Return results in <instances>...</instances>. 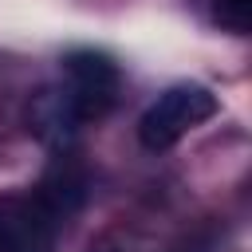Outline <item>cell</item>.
<instances>
[{
  "label": "cell",
  "instance_id": "2",
  "mask_svg": "<svg viewBox=\"0 0 252 252\" xmlns=\"http://www.w3.org/2000/svg\"><path fill=\"white\" fill-rule=\"evenodd\" d=\"M63 87H67L79 118L83 122H98L102 114L114 110L122 75H118V63L110 55L91 51V47H79V51H67L63 55Z\"/></svg>",
  "mask_w": 252,
  "mask_h": 252
},
{
  "label": "cell",
  "instance_id": "5",
  "mask_svg": "<svg viewBox=\"0 0 252 252\" xmlns=\"http://www.w3.org/2000/svg\"><path fill=\"white\" fill-rule=\"evenodd\" d=\"M83 197H87V177H83V169L75 165V158H71L67 150H59L55 165L43 173V181H39V189H35V201H39L55 220H63V217H71V213L83 205Z\"/></svg>",
  "mask_w": 252,
  "mask_h": 252
},
{
  "label": "cell",
  "instance_id": "3",
  "mask_svg": "<svg viewBox=\"0 0 252 252\" xmlns=\"http://www.w3.org/2000/svg\"><path fill=\"white\" fill-rule=\"evenodd\" d=\"M59 220L32 197H0V252H55Z\"/></svg>",
  "mask_w": 252,
  "mask_h": 252
},
{
  "label": "cell",
  "instance_id": "6",
  "mask_svg": "<svg viewBox=\"0 0 252 252\" xmlns=\"http://www.w3.org/2000/svg\"><path fill=\"white\" fill-rule=\"evenodd\" d=\"M213 20L232 35H248L252 32V0H213Z\"/></svg>",
  "mask_w": 252,
  "mask_h": 252
},
{
  "label": "cell",
  "instance_id": "1",
  "mask_svg": "<svg viewBox=\"0 0 252 252\" xmlns=\"http://www.w3.org/2000/svg\"><path fill=\"white\" fill-rule=\"evenodd\" d=\"M217 110H220V102H217V94L209 87H201V83H177V87L161 91L150 102V110L138 118V138H142L146 150H169L189 130L205 126Z\"/></svg>",
  "mask_w": 252,
  "mask_h": 252
},
{
  "label": "cell",
  "instance_id": "4",
  "mask_svg": "<svg viewBox=\"0 0 252 252\" xmlns=\"http://www.w3.org/2000/svg\"><path fill=\"white\" fill-rule=\"evenodd\" d=\"M28 130L39 142L55 146V150H71L75 134L83 130V118H79V110H75V102H71L63 83L59 87H43V91L32 94V102H28Z\"/></svg>",
  "mask_w": 252,
  "mask_h": 252
}]
</instances>
